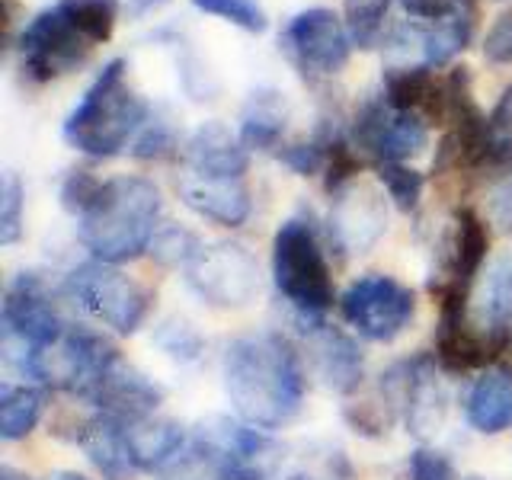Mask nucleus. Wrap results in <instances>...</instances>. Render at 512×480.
I'll list each match as a JSON object with an SVG mask.
<instances>
[{
    "label": "nucleus",
    "instance_id": "nucleus-26",
    "mask_svg": "<svg viewBox=\"0 0 512 480\" xmlns=\"http://www.w3.org/2000/svg\"><path fill=\"white\" fill-rule=\"evenodd\" d=\"M55 7L68 16L71 26L90 45H103L112 39V29H116V16H119V0H58Z\"/></svg>",
    "mask_w": 512,
    "mask_h": 480
},
{
    "label": "nucleus",
    "instance_id": "nucleus-40",
    "mask_svg": "<svg viewBox=\"0 0 512 480\" xmlns=\"http://www.w3.org/2000/svg\"><path fill=\"white\" fill-rule=\"evenodd\" d=\"M160 4H164V0H125V10H128V16H144Z\"/></svg>",
    "mask_w": 512,
    "mask_h": 480
},
{
    "label": "nucleus",
    "instance_id": "nucleus-18",
    "mask_svg": "<svg viewBox=\"0 0 512 480\" xmlns=\"http://www.w3.org/2000/svg\"><path fill=\"white\" fill-rule=\"evenodd\" d=\"M74 442L84 448L87 458L109 480H125L132 471H138L132 455H128L122 423L109 420V416H93V420H84Z\"/></svg>",
    "mask_w": 512,
    "mask_h": 480
},
{
    "label": "nucleus",
    "instance_id": "nucleus-24",
    "mask_svg": "<svg viewBox=\"0 0 512 480\" xmlns=\"http://www.w3.org/2000/svg\"><path fill=\"white\" fill-rule=\"evenodd\" d=\"M432 90H436V77H432L429 64H407V68H388L384 71V103L397 112H413L429 103Z\"/></svg>",
    "mask_w": 512,
    "mask_h": 480
},
{
    "label": "nucleus",
    "instance_id": "nucleus-9",
    "mask_svg": "<svg viewBox=\"0 0 512 480\" xmlns=\"http://www.w3.org/2000/svg\"><path fill=\"white\" fill-rule=\"evenodd\" d=\"M282 48L304 71L311 68L317 74H340L349 64L352 39L346 23H340V16L333 10L311 7L288 20L282 32Z\"/></svg>",
    "mask_w": 512,
    "mask_h": 480
},
{
    "label": "nucleus",
    "instance_id": "nucleus-16",
    "mask_svg": "<svg viewBox=\"0 0 512 480\" xmlns=\"http://www.w3.org/2000/svg\"><path fill=\"white\" fill-rule=\"evenodd\" d=\"M311 359L317 378H324L330 391L349 394L362 381V356L356 343L340 330L317 324L311 327Z\"/></svg>",
    "mask_w": 512,
    "mask_h": 480
},
{
    "label": "nucleus",
    "instance_id": "nucleus-19",
    "mask_svg": "<svg viewBox=\"0 0 512 480\" xmlns=\"http://www.w3.org/2000/svg\"><path fill=\"white\" fill-rule=\"evenodd\" d=\"M468 423L484 432V436H496L512 426V378L506 372H484L468 391Z\"/></svg>",
    "mask_w": 512,
    "mask_h": 480
},
{
    "label": "nucleus",
    "instance_id": "nucleus-2",
    "mask_svg": "<svg viewBox=\"0 0 512 480\" xmlns=\"http://www.w3.org/2000/svg\"><path fill=\"white\" fill-rule=\"evenodd\" d=\"M160 208V189L144 176L106 180L87 212L77 218L80 244L103 263L135 260L151 247Z\"/></svg>",
    "mask_w": 512,
    "mask_h": 480
},
{
    "label": "nucleus",
    "instance_id": "nucleus-3",
    "mask_svg": "<svg viewBox=\"0 0 512 480\" xmlns=\"http://www.w3.org/2000/svg\"><path fill=\"white\" fill-rule=\"evenodd\" d=\"M125 58H112L64 119V141L96 160L116 157L128 138L148 122V103L125 87Z\"/></svg>",
    "mask_w": 512,
    "mask_h": 480
},
{
    "label": "nucleus",
    "instance_id": "nucleus-34",
    "mask_svg": "<svg viewBox=\"0 0 512 480\" xmlns=\"http://www.w3.org/2000/svg\"><path fill=\"white\" fill-rule=\"evenodd\" d=\"M176 151V135L164 122H148L132 144V157L138 160H164Z\"/></svg>",
    "mask_w": 512,
    "mask_h": 480
},
{
    "label": "nucleus",
    "instance_id": "nucleus-21",
    "mask_svg": "<svg viewBox=\"0 0 512 480\" xmlns=\"http://www.w3.org/2000/svg\"><path fill=\"white\" fill-rule=\"evenodd\" d=\"M288 122V106L282 100L279 90L260 87L250 93L247 109H244V122H240V141L250 151H269L276 148Z\"/></svg>",
    "mask_w": 512,
    "mask_h": 480
},
{
    "label": "nucleus",
    "instance_id": "nucleus-39",
    "mask_svg": "<svg viewBox=\"0 0 512 480\" xmlns=\"http://www.w3.org/2000/svg\"><path fill=\"white\" fill-rule=\"evenodd\" d=\"M490 212H493V221L500 224L503 231H512V176H509L506 183H500V186L493 189Z\"/></svg>",
    "mask_w": 512,
    "mask_h": 480
},
{
    "label": "nucleus",
    "instance_id": "nucleus-10",
    "mask_svg": "<svg viewBox=\"0 0 512 480\" xmlns=\"http://www.w3.org/2000/svg\"><path fill=\"white\" fill-rule=\"evenodd\" d=\"M429 141L426 122L416 112H397L381 100H368L352 122V144L372 154L378 164H404Z\"/></svg>",
    "mask_w": 512,
    "mask_h": 480
},
{
    "label": "nucleus",
    "instance_id": "nucleus-4",
    "mask_svg": "<svg viewBox=\"0 0 512 480\" xmlns=\"http://www.w3.org/2000/svg\"><path fill=\"white\" fill-rule=\"evenodd\" d=\"M272 279L276 288L301 314H324L333 304V279L327 256L311 224L298 218L285 221L272 240Z\"/></svg>",
    "mask_w": 512,
    "mask_h": 480
},
{
    "label": "nucleus",
    "instance_id": "nucleus-20",
    "mask_svg": "<svg viewBox=\"0 0 512 480\" xmlns=\"http://www.w3.org/2000/svg\"><path fill=\"white\" fill-rule=\"evenodd\" d=\"M474 20H477L474 0H461L458 13H452L448 20L432 23L429 29H413V39L420 42V52H423V64L442 68V64H448L458 52H464L474 36Z\"/></svg>",
    "mask_w": 512,
    "mask_h": 480
},
{
    "label": "nucleus",
    "instance_id": "nucleus-30",
    "mask_svg": "<svg viewBox=\"0 0 512 480\" xmlns=\"http://www.w3.org/2000/svg\"><path fill=\"white\" fill-rule=\"evenodd\" d=\"M378 180L388 189V196L400 212H413L423 199V173H416L413 167L404 164H378Z\"/></svg>",
    "mask_w": 512,
    "mask_h": 480
},
{
    "label": "nucleus",
    "instance_id": "nucleus-23",
    "mask_svg": "<svg viewBox=\"0 0 512 480\" xmlns=\"http://www.w3.org/2000/svg\"><path fill=\"white\" fill-rule=\"evenodd\" d=\"M45 407L42 391L29 388V384H4L0 388V439L16 442L26 439L36 429Z\"/></svg>",
    "mask_w": 512,
    "mask_h": 480
},
{
    "label": "nucleus",
    "instance_id": "nucleus-29",
    "mask_svg": "<svg viewBox=\"0 0 512 480\" xmlns=\"http://www.w3.org/2000/svg\"><path fill=\"white\" fill-rule=\"evenodd\" d=\"M192 7L199 13L218 16V20L231 23L244 32H266V26H269L266 10L256 4V0H192Z\"/></svg>",
    "mask_w": 512,
    "mask_h": 480
},
{
    "label": "nucleus",
    "instance_id": "nucleus-28",
    "mask_svg": "<svg viewBox=\"0 0 512 480\" xmlns=\"http://www.w3.org/2000/svg\"><path fill=\"white\" fill-rule=\"evenodd\" d=\"M394 0H343V16L352 45L375 48L381 39V23Z\"/></svg>",
    "mask_w": 512,
    "mask_h": 480
},
{
    "label": "nucleus",
    "instance_id": "nucleus-22",
    "mask_svg": "<svg viewBox=\"0 0 512 480\" xmlns=\"http://www.w3.org/2000/svg\"><path fill=\"white\" fill-rule=\"evenodd\" d=\"M455 221V240H452V282H461L464 288L471 285V279L480 272V266L487 263L490 250V234L487 224L474 208H458L452 215Z\"/></svg>",
    "mask_w": 512,
    "mask_h": 480
},
{
    "label": "nucleus",
    "instance_id": "nucleus-11",
    "mask_svg": "<svg viewBox=\"0 0 512 480\" xmlns=\"http://www.w3.org/2000/svg\"><path fill=\"white\" fill-rule=\"evenodd\" d=\"M4 330L16 333L32 349L48 346L68 330V324L58 317V308L48 295L45 282L36 272H20L4 295Z\"/></svg>",
    "mask_w": 512,
    "mask_h": 480
},
{
    "label": "nucleus",
    "instance_id": "nucleus-27",
    "mask_svg": "<svg viewBox=\"0 0 512 480\" xmlns=\"http://www.w3.org/2000/svg\"><path fill=\"white\" fill-rule=\"evenodd\" d=\"M202 250H205L202 240L192 231L180 228V224H170V228L157 231L154 240H151V247H148V253L154 256V260L160 266H167V269H189L192 263L199 260Z\"/></svg>",
    "mask_w": 512,
    "mask_h": 480
},
{
    "label": "nucleus",
    "instance_id": "nucleus-8",
    "mask_svg": "<svg viewBox=\"0 0 512 480\" xmlns=\"http://www.w3.org/2000/svg\"><path fill=\"white\" fill-rule=\"evenodd\" d=\"M23 68L32 80H52L58 74L74 71L90 55V42L71 26V20L58 7H48L29 20L20 32Z\"/></svg>",
    "mask_w": 512,
    "mask_h": 480
},
{
    "label": "nucleus",
    "instance_id": "nucleus-6",
    "mask_svg": "<svg viewBox=\"0 0 512 480\" xmlns=\"http://www.w3.org/2000/svg\"><path fill=\"white\" fill-rule=\"evenodd\" d=\"M186 282L205 304L221 311H237L260 295V266L240 244H215L199 253L186 269Z\"/></svg>",
    "mask_w": 512,
    "mask_h": 480
},
{
    "label": "nucleus",
    "instance_id": "nucleus-12",
    "mask_svg": "<svg viewBox=\"0 0 512 480\" xmlns=\"http://www.w3.org/2000/svg\"><path fill=\"white\" fill-rule=\"evenodd\" d=\"M176 192L189 212L218 224V228H240L253 212L250 189L237 176H208L186 170L176 180Z\"/></svg>",
    "mask_w": 512,
    "mask_h": 480
},
{
    "label": "nucleus",
    "instance_id": "nucleus-13",
    "mask_svg": "<svg viewBox=\"0 0 512 480\" xmlns=\"http://www.w3.org/2000/svg\"><path fill=\"white\" fill-rule=\"evenodd\" d=\"M333 212H330V234L336 247L346 253H368L378 237L388 228V215L375 192L362 186H343L333 192Z\"/></svg>",
    "mask_w": 512,
    "mask_h": 480
},
{
    "label": "nucleus",
    "instance_id": "nucleus-17",
    "mask_svg": "<svg viewBox=\"0 0 512 480\" xmlns=\"http://www.w3.org/2000/svg\"><path fill=\"white\" fill-rule=\"evenodd\" d=\"M122 432L138 471L164 468L183 448V426L167 420V416H141V420L122 423Z\"/></svg>",
    "mask_w": 512,
    "mask_h": 480
},
{
    "label": "nucleus",
    "instance_id": "nucleus-32",
    "mask_svg": "<svg viewBox=\"0 0 512 480\" xmlns=\"http://www.w3.org/2000/svg\"><path fill=\"white\" fill-rule=\"evenodd\" d=\"M23 234V186L16 173H4L0 186V244L10 247Z\"/></svg>",
    "mask_w": 512,
    "mask_h": 480
},
{
    "label": "nucleus",
    "instance_id": "nucleus-31",
    "mask_svg": "<svg viewBox=\"0 0 512 480\" xmlns=\"http://www.w3.org/2000/svg\"><path fill=\"white\" fill-rule=\"evenodd\" d=\"M154 343L164 349L170 359H176V362H192V359H199V352H202L199 330L192 327L189 320H183V317L164 320V324L157 327Z\"/></svg>",
    "mask_w": 512,
    "mask_h": 480
},
{
    "label": "nucleus",
    "instance_id": "nucleus-1",
    "mask_svg": "<svg viewBox=\"0 0 512 480\" xmlns=\"http://www.w3.org/2000/svg\"><path fill=\"white\" fill-rule=\"evenodd\" d=\"M224 391L250 426L279 429L301 410L304 368L282 333H250L224 349Z\"/></svg>",
    "mask_w": 512,
    "mask_h": 480
},
{
    "label": "nucleus",
    "instance_id": "nucleus-41",
    "mask_svg": "<svg viewBox=\"0 0 512 480\" xmlns=\"http://www.w3.org/2000/svg\"><path fill=\"white\" fill-rule=\"evenodd\" d=\"M48 480H90V477H84V474H77V471H58V474H52Z\"/></svg>",
    "mask_w": 512,
    "mask_h": 480
},
{
    "label": "nucleus",
    "instance_id": "nucleus-42",
    "mask_svg": "<svg viewBox=\"0 0 512 480\" xmlns=\"http://www.w3.org/2000/svg\"><path fill=\"white\" fill-rule=\"evenodd\" d=\"M468 480H480V477H468Z\"/></svg>",
    "mask_w": 512,
    "mask_h": 480
},
{
    "label": "nucleus",
    "instance_id": "nucleus-7",
    "mask_svg": "<svg viewBox=\"0 0 512 480\" xmlns=\"http://www.w3.org/2000/svg\"><path fill=\"white\" fill-rule=\"evenodd\" d=\"M340 311L362 336L375 343H391L413 320L416 301L407 285H400L391 276H362L346 288Z\"/></svg>",
    "mask_w": 512,
    "mask_h": 480
},
{
    "label": "nucleus",
    "instance_id": "nucleus-37",
    "mask_svg": "<svg viewBox=\"0 0 512 480\" xmlns=\"http://www.w3.org/2000/svg\"><path fill=\"white\" fill-rule=\"evenodd\" d=\"M279 160L298 176H314L327 164V151L320 144H288L279 151Z\"/></svg>",
    "mask_w": 512,
    "mask_h": 480
},
{
    "label": "nucleus",
    "instance_id": "nucleus-36",
    "mask_svg": "<svg viewBox=\"0 0 512 480\" xmlns=\"http://www.w3.org/2000/svg\"><path fill=\"white\" fill-rule=\"evenodd\" d=\"M484 58L490 64H512V10L496 16V23L487 29Z\"/></svg>",
    "mask_w": 512,
    "mask_h": 480
},
{
    "label": "nucleus",
    "instance_id": "nucleus-33",
    "mask_svg": "<svg viewBox=\"0 0 512 480\" xmlns=\"http://www.w3.org/2000/svg\"><path fill=\"white\" fill-rule=\"evenodd\" d=\"M100 186H103V180H96L90 170H71L61 183V205L80 218L90 208V202L96 199Z\"/></svg>",
    "mask_w": 512,
    "mask_h": 480
},
{
    "label": "nucleus",
    "instance_id": "nucleus-15",
    "mask_svg": "<svg viewBox=\"0 0 512 480\" xmlns=\"http://www.w3.org/2000/svg\"><path fill=\"white\" fill-rule=\"evenodd\" d=\"M186 170L208 173V176H237L244 180V173L250 167V154L244 148V141L231 135V128H224L221 122H205L186 141Z\"/></svg>",
    "mask_w": 512,
    "mask_h": 480
},
{
    "label": "nucleus",
    "instance_id": "nucleus-38",
    "mask_svg": "<svg viewBox=\"0 0 512 480\" xmlns=\"http://www.w3.org/2000/svg\"><path fill=\"white\" fill-rule=\"evenodd\" d=\"M413 20H426V23H442L448 20L452 13H458L461 0H400Z\"/></svg>",
    "mask_w": 512,
    "mask_h": 480
},
{
    "label": "nucleus",
    "instance_id": "nucleus-35",
    "mask_svg": "<svg viewBox=\"0 0 512 480\" xmlns=\"http://www.w3.org/2000/svg\"><path fill=\"white\" fill-rule=\"evenodd\" d=\"M407 477L410 480H455V468L442 452L432 448H416L407 461Z\"/></svg>",
    "mask_w": 512,
    "mask_h": 480
},
{
    "label": "nucleus",
    "instance_id": "nucleus-14",
    "mask_svg": "<svg viewBox=\"0 0 512 480\" xmlns=\"http://www.w3.org/2000/svg\"><path fill=\"white\" fill-rule=\"evenodd\" d=\"M160 397L164 394H160L157 384H151L141 372H135V368L116 362L87 400H93L109 420L132 423V420H141V416H151L154 407L160 404Z\"/></svg>",
    "mask_w": 512,
    "mask_h": 480
},
{
    "label": "nucleus",
    "instance_id": "nucleus-5",
    "mask_svg": "<svg viewBox=\"0 0 512 480\" xmlns=\"http://www.w3.org/2000/svg\"><path fill=\"white\" fill-rule=\"evenodd\" d=\"M64 288H68V295L80 308H87L100 324L122 336L135 333L151 308L148 288L135 282L128 272L116 269V263H103V260H90L84 266H77Z\"/></svg>",
    "mask_w": 512,
    "mask_h": 480
},
{
    "label": "nucleus",
    "instance_id": "nucleus-25",
    "mask_svg": "<svg viewBox=\"0 0 512 480\" xmlns=\"http://www.w3.org/2000/svg\"><path fill=\"white\" fill-rule=\"evenodd\" d=\"M423 362L413 365V384H410V397H407V423L416 436H429L436 432V426H442V416H445V397L439 391V384L432 375H426Z\"/></svg>",
    "mask_w": 512,
    "mask_h": 480
}]
</instances>
